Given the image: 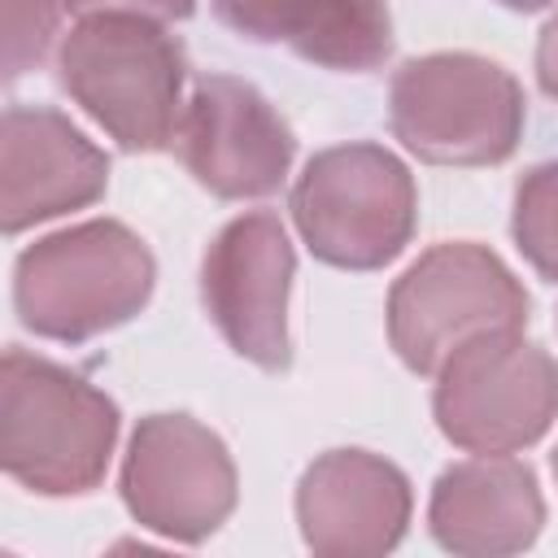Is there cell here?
Wrapping results in <instances>:
<instances>
[{
    "label": "cell",
    "mask_w": 558,
    "mask_h": 558,
    "mask_svg": "<svg viewBox=\"0 0 558 558\" xmlns=\"http://www.w3.org/2000/svg\"><path fill=\"white\" fill-rule=\"evenodd\" d=\"M506 9H514V13H536V9H549L554 0H501Z\"/></svg>",
    "instance_id": "ffe728a7"
},
{
    "label": "cell",
    "mask_w": 558,
    "mask_h": 558,
    "mask_svg": "<svg viewBox=\"0 0 558 558\" xmlns=\"http://www.w3.org/2000/svg\"><path fill=\"white\" fill-rule=\"evenodd\" d=\"M510 231L519 253L532 262V270L558 283V161L532 166L519 179Z\"/></svg>",
    "instance_id": "9a60e30c"
},
{
    "label": "cell",
    "mask_w": 558,
    "mask_h": 558,
    "mask_svg": "<svg viewBox=\"0 0 558 558\" xmlns=\"http://www.w3.org/2000/svg\"><path fill=\"white\" fill-rule=\"evenodd\" d=\"M70 9L78 13H144V17H157V22H170V17H192L196 0H70Z\"/></svg>",
    "instance_id": "ac0fdd59"
},
{
    "label": "cell",
    "mask_w": 558,
    "mask_h": 558,
    "mask_svg": "<svg viewBox=\"0 0 558 558\" xmlns=\"http://www.w3.org/2000/svg\"><path fill=\"white\" fill-rule=\"evenodd\" d=\"M122 501L140 527L201 545L235 510V462L192 414H148L122 458Z\"/></svg>",
    "instance_id": "ba28073f"
},
{
    "label": "cell",
    "mask_w": 558,
    "mask_h": 558,
    "mask_svg": "<svg viewBox=\"0 0 558 558\" xmlns=\"http://www.w3.org/2000/svg\"><path fill=\"white\" fill-rule=\"evenodd\" d=\"M536 78H541L545 96L558 100V13L545 22V31L536 39Z\"/></svg>",
    "instance_id": "d6986e66"
},
{
    "label": "cell",
    "mask_w": 558,
    "mask_h": 558,
    "mask_svg": "<svg viewBox=\"0 0 558 558\" xmlns=\"http://www.w3.org/2000/svg\"><path fill=\"white\" fill-rule=\"evenodd\" d=\"M292 222L310 253L340 270H379L414 235L418 192L401 157L379 144H336L305 161Z\"/></svg>",
    "instance_id": "5b68a950"
},
{
    "label": "cell",
    "mask_w": 558,
    "mask_h": 558,
    "mask_svg": "<svg viewBox=\"0 0 558 558\" xmlns=\"http://www.w3.org/2000/svg\"><path fill=\"white\" fill-rule=\"evenodd\" d=\"M310 0H214V13L244 39L257 44H275V39H292V31L301 26Z\"/></svg>",
    "instance_id": "e0dca14e"
},
{
    "label": "cell",
    "mask_w": 558,
    "mask_h": 558,
    "mask_svg": "<svg viewBox=\"0 0 558 558\" xmlns=\"http://www.w3.org/2000/svg\"><path fill=\"white\" fill-rule=\"evenodd\" d=\"M61 9H70V0H4V74L9 78L44 61L57 35Z\"/></svg>",
    "instance_id": "2e32d148"
},
{
    "label": "cell",
    "mask_w": 558,
    "mask_h": 558,
    "mask_svg": "<svg viewBox=\"0 0 558 558\" xmlns=\"http://www.w3.org/2000/svg\"><path fill=\"white\" fill-rule=\"evenodd\" d=\"M118 405L78 371L9 349L0 362V462L44 497H78L105 480Z\"/></svg>",
    "instance_id": "7a4b0ae2"
},
{
    "label": "cell",
    "mask_w": 558,
    "mask_h": 558,
    "mask_svg": "<svg viewBox=\"0 0 558 558\" xmlns=\"http://www.w3.org/2000/svg\"><path fill=\"white\" fill-rule=\"evenodd\" d=\"M183 48L144 13H83L57 52V78L126 153H157L179 131Z\"/></svg>",
    "instance_id": "6da1fadb"
},
{
    "label": "cell",
    "mask_w": 558,
    "mask_h": 558,
    "mask_svg": "<svg viewBox=\"0 0 558 558\" xmlns=\"http://www.w3.org/2000/svg\"><path fill=\"white\" fill-rule=\"evenodd\" d=\"M296 523L323 558H379L410 523V480L379 453L331 449L296 484Z\"/></svg>",
    "instance_id": "7c38bea8"
},
{
    "label": "cell",
    "mask_w": 558,
    "mask_h": 558,
    "mask_svg": "<svg viewBox=\"0 0 558 558\" xmlns=\"http://www.w3.org/2000/svg\"><path fill=\"white\" fill-rule=\"evenodd\" d=\"M523 283L493 248L471 240L427 248L388 292V340L414 375H436L466 340L523 331Z\"/></svg>",
    "instance_id": "8992f818"
},
{
    "label": "cell",
    "mask_w": 558,
    "mask_h": 558,
    "mask_svg": "<svg viewBox=\"0 0 558 558\" xmlns=\"http://www.w3.org/2000/svg\"><path fill=\"white\" fill-rule=\"evenodd\" d=\"M392 135L432 166H497L523 135V87L475 52L414 57L388 87Z\"/></svg>",
    "instance_id": "277c9868"
},
{
    "label": "cell",
    "mask_w": 558,
    "mask_h": 558,
    "mask_svg": "<svg viewBox=\"0 0 558 558\" xmlns=\"http://www.w3.org/2000/svg\"><path fill=\"white\" fill-rule=\"evenodd\" d=\"M436 427L466 453H514L558 418V362L519 331L466 340L436 371Z\"/></svg>",
    "instance_id": "52a82bcc"
},
{
    "label": "cell",
    "mask_w": 558,
    "mask_h": 558,
    "mask_svg": "<svg viewBox=\"0 0 558 558\" xmlns=\"http://www.w3.org/2000/svg\"><path fill=\"white\" fill-rule=\"evenodd\" d=\"M288 48L327 70H375L392 52L388 0H310Z\"/></svg>",
    "instance_id": "5bb4252c"
},
{
    "label": "cell",
    "mask_w": 558,
    "mask_h": 558,
    "mask_svg": "<svg viewBox=\"0 0 558 558\" xmlns=\"http://www.w3.org/2000/svg\"><path fill=\"white\" fill-rule=\"evenodd\" d=\"M153 279L148 244L113 218H92L22 248L13 305L35 336L83 344L135 318L153 296Z\"/></svg>",
    "instance_id": "3957f363"
},
{
    "label": "cell",
    "mask_w": 558,
    "mask_h": 558,
    "mask_svg": "<svg viewBox=\"0 0 558 558\" xmlns=\"http://www.w3.org/2000/svg\"><path fill=\"white\" fill-rule=\"evenodd\" d=\"M554 475H558V449H554Z\"/></svg>",
    "instance_id": "44dd1931"
},
{
    "label": "cell",
    "mask_w": 558,
    "mask_h": 558,
    "mask_svg": "<svg viewBox=\"0 0 558 558\" xmlns=\"http://www.w3.org/2000/svg\"><path fill=\"white\" fill-rule=\"evenodd\" d=\"M109 157L57 109L9 105L0 126V227L17 235L105 196Z\"/></svg>",
    "instance_id": "8fae6325"
},
{
    "label": "cell",
    "mask_w": 558,
    "mask_h": 558,
    "mask_svg": "<svg viewBox=\"0 0 558 558\" xmlns=\"http://www.w3.org/2000/svg\"><path fill=\"white\" fill-rule=\"evenodd\" d=\"M296 253L275 214L231 218L201 262L205 314L222 340L262 371H283L292 362L288 344V288Z\"/></svg>",
    "instance_id": "9c48e42d"
},
{
    "label": "cell",
    "mask_w": 558,
    "mask_h": 558,
    "mask_svg": "<svg viewBox=\"0 0 558 558\" xmlns=\"http://www.w3.org/2000/svg\"><path fill=\"white\" fill-rule=\"evenodd\" d=\"M427 523L449 554L501 558L536 541L545 523V501L527 462L506 453H480L440 471Z\"/></svg>",
    "instance_id": "4fadbf2b"
},
{
    "label": "cell",
    "mask_w": 558,
    "mask_h": 558,
    "mask_svg": "<svg viewBox=\"0 0 558 558\" xmlns=\"http://www.w3.org/2000/svg\"><path fill=\"white\" fill-rule=\"evenodd\" d=\"M187 174L222 201H257L283 187L296 140L270 100L231 74L196 83L174 131Z\"/></svg>",
    "instance_id": "30bf717a"
}]
</instances>
